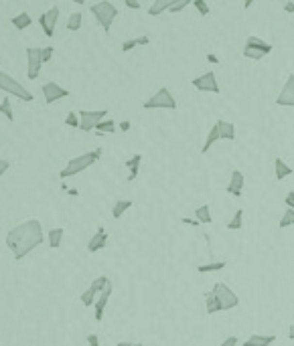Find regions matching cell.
Wrapping results in <instances>:
<instances>
[{
	"instance_id": "30bf717a",
	"label": "cell",
	"mask_w": 294,
	"mask_h": 346,
	"mask_svg": "<svg viewBox=\"0 0 294 346\" xmlns=\"http://www.w3.org/2000/svg\"><path fill=\"white\" fill-rule=\"evenodd\" d=\"M59 6H51L49 10H45V13L39 16V25L43 29V32L47 34V37H53L55 34V27H57V20H59Z\"/></svg>"
},
{
	"instance_id": "b9f144b4",
	"label": "cell",
	"mask_w": 294,
	"mask_h": 346,
	"mask_svg": "<svg viewBox=\"0 0 294 346\" xmlns=\"http://www.w3.org/2000/svg\"><path fill=\"white\" fill-rule=\"evenodd\" d=\"M237 342H240V338H237V336H228L219 346H237Z\"/></svg>"
},
{
	"instance_id": "8992f818",
	"label": "cell",
	"mask_w": 294,
	"mask_h": 346,
	"mask_svg": "<svg viewBox=\"0 0 294 346\" xmlns=\"http://www.w3.org/2000/svg\"><path fill=\"white\" fill-rule=\"evenodd\" d=\"M77 113H79V130L92 132V130H96V126H98L99 122L108 120L106 115H108L110 111H108V110H94V111L82 110V111H77Z\"/></svg>"
},
{
	"instance_id": "4fadbf2b",
	"label": "cell",
	"mask_w": 294,
	"mask_h": 346,
	"mask_svg": "<svg viewBox=\"0 0 294 346\" xmlns=\"http://www.w3.org/2000/svg\"><path fill=\"white\" fill-rule=\"evenodd\" d=\"M244 49H247V51H254V53H260V55H264V57H268L270 53H272V45L270 43H266L264 39H260V37H247L245 39V45H244Z\"/></svg>"
},
{
	"instance_id": "2e32d148",
	"label": "cell",
	"mask_w": 294,
	"mask_h": 346,
	"mask_svg": "<svg viewBox=\"0 0 294 346\" xmlns=\"http://www.w3.org/2000/svg\"><path fill=\"white\" fill-rule=\"evenodd\" d=\"M108 239H110V235H108V231L104 229V227H98V231H96V235L89 239V243H87V251L89 253H98V251H101L106 245H108Z\"/></svg>"
},
{
	"instance_id": "9a60e30c",
	"label": "cell",
	"mask_w": 294,
	"mask_h": 346,
	"mask_svg": "<svg viewBox=\"0 0 294 346\" xmlns=\"http://www.w3.org/2000/svg\"><path fill=\"white\" fill-rule=\"evenodd\" d=\"M244 187H245L244 172L242 170H233L231 172V178H229V184H228V194H231V197H242Z\"/></svg>"
},
{
	"instance_id": "277c9868",
	"label": "cell",
	"mask_w": 294,
	"mask_h": 346,
	"mask_svg": "<svg viewBox=\"0 0 294 346\" xmlns=\"http://www.w3.org/2000/svg\"><path fill=\"white\" fill-rule=\"evenodd\" d=\"M0 91H4V94H8V95H15L20 101H33L35 99V95H33L25 85L18 83L13 75H8L4 71L0 73Z\"/></svg>"
},
{
	"instance_id": "5bb4252c",
	"label": "cell",
	"mask_w": 294,
	"mask_h": 346,
	"mask_svg": "<svg viewBox=\"0 0 294 346\" xmlns=\"http://www.w3.org/2000/svg\"><path fill=\"white\" fill-rule=\"evenodd\" d=\"M112 290H114V287H112V283H110V285L106 287V290L98 296L96 304H94V318H96V322H101V320H104V312H106V306H108V302H110Z\"/></svg>"
},
{
	"instance_id": "5b68a950",
	"label": "cell",
	"mask_w": 294,
	"mask_h": 346,
	"mask_svg": "<svg viewBox=\"0 0 294 346\" xmlns=\"http://www.w3.org/2000/svg\"><path fill=\"white\" fill-rule=\"evenodd\" d=\"M144 110H177V99L173 97L171 89L161 87L152 97H148L142 103Z\"/></svg>"
},
{
	"instance_id": "7402d4cb",
	"label": "cell",
	"mask_w": 294,
	"mask_h": 346,
	"mask_svg": "<svg viewBox=\"0 0 294 346\" xmlns=\"http://www.w3.org/2000/svg\"><path fill=\"white\" fill-rule=\"evenodd\" d=\"M175 0H154V2L150 4L148 8V15L150 16H161L163 13H166V10H171Z\"/></svg>"
},
{
	"instance_id": "83f0119b",
	"label": "cell",
	"mask_w": 294,
	"mask_h": 346,
	"mask_svg": "<svg viewBox=\"0 0 294 346\" xmlns=\"http://www.w3.org/2000/svg\"><path fill=\"white\" fill-rule=\"evenodd\" d=\"M128 209H132V201H128V199L116 201L114 209H112V217H114V219H122V217H124V213H126Z\"/></svg>"
},
{
	"instance_id": "9c48e42d",
	"label": "cell",
	"mask_w": 294,
	"mask_h": 346,
	"mask_svg": "<svg viewBox=\"0 0 294 346\" xmlns=\"http://www.w3.org/2000/svg\"><path fill=\"white\" fill-rule=\"evenodd\" d=\"M27 77L31 81H35L41 73V67H43V55L39 47H27Z\"/></svg>"
},
{
	"instance_id": "d4e9b609",
	"label": "cell",
	"mask_w": 294,
	"mask_h": 346,
	"mask_svg": "<svg viewBox=\"0 0 294 346\" xmlns=\"http://www.w3.org/2000/svg\"><path fill=\"white\" fill-rule=\"evenodd\" d=\"M63 235H65V229H63V227H55V229H51V231H49V235H47V239H49V247H51V249H59V247H61V241H63Z\"/></svg>"
},
{
	"instance_id": "4dcf8cb0",
	"label": "cell",
	"mask_w": 294,
	"mask_h": 346,
	"mask_svg": "<svg viewBox=\"0 0 294 346\" xmlns=\"http://www.w3.org/2000/svg\"><path fill=\"white\" fill-rule=\"evenodd\" d=\"M242 227H244V211L237 209V211L233 213V217L228 221V229H229V231H237V229H242Z\"/></svg>"
},
{
	"instance_id": "f6af8a7d",
	"label": "cell",
	"mask_w": 294,
	"mask_h": 346,
	"mask_svg": "<svg viewBox=\"0 0 294 346\" xmlns=\"http://www.w3.org/2000/svg\"><path fill=\"white\" fill-rule=\"evenodd\" d=\"M180 221H183L185 225H191V227H199V225H201V223L197 221V219H189V217H183Z\"/></svg>"
},
{
	"instance_id": "6da1fadb",
	"label": "cell",
	"mask_w": 294,
	"mask_h": 346,
	"mask_svg": "<svg viewBox=\"0 0 294 346\" xmlns=\"http://www.w3.org/2000/svg\"><path fill=\"white\" fill-rule=\"evenodd\" d=\"M43 225L39 219H29V221L13 227L6 233V245L13 251L16 261L25 259L33 249H37L43 243Z\"/></svg>"
},
{
	"instance_id": "7a4b0ae2",
	"label": "cell",
	"mask_w": 294,
	"mask_h": 346,
	"mask_svg": "<svg viewBox=\"0 0 294 346\" xmlns=\"http://www.w3.org/2000/svg\"><path fill=\"white\" fill-rule=\"evenodd\" d=\"M99 156H101V148H96L94 152H85V154H79V156L71 158L69 162H67V166L59 172V176L61 178H71V176L79 174V172L87 170L89 166H94L99 160Z\"/></svg>"
},
{
	"instance_id": "f1b7e54d",
	"label": "cell",
	"mask_w": 294,
	"mask_h": 346,
	"mask_svg": "<svg viewBox=\"0 0 294 346\" xmlns=\"http://www.w3.org/2000/svg\"><path fill=\"white\" fill-rule=\"evenodd\" d=\"M82 25H83V15L82 13H71L69 18H67V31L77 32L79 29H82Z\"/></svg>"
},
{
	"instance_id": "ab89813d",
	"label": "cell",
	"mask_w": 294,
	"mask_h": 346,
	"mask_svg": "<svg viewBox=\"0 0 294 346\" xmlns=\"http://www.w3.org/2000/svg\"><path fill=\"white\" fill-rule=\"evenodd\" d=\"M53 47H43L41 49V55H43V63H47V61H51V57H53Z\"/></svg>"
},
{
	"instance_id": "74e56055",
	"label": "cell",
	"mask_w": 294,
	"mask_h": 346,
	"mask_svg": "<svg viewBox=\"0 0 294 346\" xmlns=\"http://www.w3.org/2000/svg\"><path fill=\"white\" fill-rule=\"evenodd\" d=\"M65 124L69 126V128H79V113L77 111H69L65 118Z\"/></svg>"
},
{
	"instance_id": "8fae6325",
	"label": "cell",
	"mask_w": 294,
	"mask_h": 346,
	"mask_svg": "<svg viewBox=\"0 0 294 346\" xmlns=\"http://www.w3.org/2000/svg\"><path fill=\"white\" fill-rule=\"evenodd\" d=\"M41 91H43V95H45V103H47V106H51V103L59 101L63 97H69V89L61 87L59 83H55V81H47L41 87Z\"/></svg>"
},
{
	"instance_id": "4316f807",
	"label": "cell",
	"mask_w": 294,
	"mask_h": 346,
	"mask_svg": "<svg viewBox=\"0 0 294 346\" xmlns=\"http://www.w3.org/2000/svg\"><path fill=\"white\" fill-rule=\"evenodd\" d=\"M195 219L201 223V225H211L213 223V217H211V209L209 204H201L195 209Z\"/></svg>"
},
{
	"instance_id": "d6a6232c",
	"label": "cell",
	"mask_w": 294,
	"mask_h": 346,
	"mask_svg": "<svg viewBox=\"0 0 294 346\" xmlns=\"http://www.w3.org/2000/svg\"><path fill=\"white\" fill-rule=\"evenodd\" d=\"M96 132H98V134H112V132H116V122H114V120L99 122V124L96 126Z\"/></svg>"
},
{
	"instance_id": "d590c367",
	"label": "cell",
	"mask_w": 294,
	"mask_h": 346,
	"mask_svg": "<svg viewBox=\"0 0 294 346\" xmlns=\"http://www.w3.org/2000/svg\"><path fill=\"white\" fill-rule=\"evenodd\" d=\"M193 6L199 10L201 16H209L211 15V8H209V4L205 2V0H193Z\"/></svg>"
},
{
	"instance_id": "ffe728a7",
	"label": "cell",
	"mask_w": 294,
	"mask_h": 346,
	"mask_svg": "<svg viewBox=\"0 0 294 346\" xmlns=\"http://www.w3.org/2000/svg\"><path fill=\"white\" fill-rule=\"evenodd\" d=\"M140 162H142V154H134L132 158H128L126 162V168L130 170V174H128V180L132 182V180H136L138 178V172H140Z\"/></svg>"
},
{
	"instance_id": "603a6c76",
	"label": "cell",
	"mask_w": 294,
	"mask_h": 346,
	"mask_svg": "<svg viewBox=\"0 0 294 346\" xmlns=\"http://www.w3.org/2000/svg\"><path fill=\"white\" fill-rule=\"evenodd\" d=\"M228 267V261L225 259H219V261H207L203 265H197V271L199 273H211V271H221Z\"/></svg>"
},
{
	"instance_id": "836d02e7",
	"label": "cell",
	"mask_w": 294,
	"mask_h": 346,
	"mask_svg": "<svg viewBox=\"0 0 294 346\" xmlns=\"http://www.w3.org/2000/svg\"><path fill=\"white\" fill-rule=\"evenodd\" d=\"M292 225H294V211L286 209L284 215H282V219H280L278 227H280V229H288V227H292Z\"/></svg>"
},
{
	"instance_id": "7c38bea8",
	"label": "cell",
	"mask_w": 294,
	"mask_h": 346,
	"mask_svg": "<svg viewBox=\"0 0 294 346\" xmlns=\"http://www.w3.org/2000/svg\"><path fill=\"white\" fill-rule=\"evenodd\" d=\"M276 106L280 108H294V73L288 75V79L282 85L280 94L276 97Z\"/></svg>"
},
{
	"instance_id": "f35d334b",
	"label": "cell",
	"mask_w": 294,
	"mask_h": 346,
	"mask_svg": "<svg viewBox=\"0 0 294 346\" xmlns=\"http://www.w3.org/2000/svg\"><path fill=\"white\" fill-rule=\"evenodd\" d=\"M136 47H138V41H136V39H128V41L122 43V51H124V53H128V51L136 49Z\"/></svg>"
},
{
	"instance_id": "8d00e7d4",
	"label": "cell",
	"mask_w": 294,
	"mask_h": 346,
	"mask_svg": "<svg viewBox=\"0 0 294 346\" xmlns=\"http://www.w3.org/2000/svg\"><path fill=\"white\" fill-rule=\"evenodd\" d=\"M189 4H191V0H175L168 13H173V15H175V13H183V10H185Z\"/></svg>"
},
{
	"instance_id": "f5cc1de1",
	"label": "cell",
	"mask_w": 294,
	"mask_h": 346,
	"mask_svg": "<svg viewBox=\"0 0 294 346\" xmlns=\"http://www.w3.org/2000/svg\"><path fill=\"white\" fill-rule=\"evenodd\" d=\"M67 192H69V197H79V190L77 189H67Z\"/></svg>"
},
{
	"instance_id": "db71d44e",
	"label": "cell",
	"mask_w": 294,
	"mask_h": 346,
	"mask_svg": "<svg viewBox=\"0 0 294 346\" xmlns=\"http://www.w3.org/2000/svg\"><path fill=\"white\" fill-rule=\"evenodd\" d=\"M288 338H290V340H294V324L288 328Z\"/></svg>"
},
{
	"instance_id": "52a82bcc",
	"label": "cell",
	"mask_w": 294,
	"mask_h": 346,
	"mask_svg": "<svg viewBox=\"0 0 294 346\" xmlns=\"http://www.w3.org/2000/svg\"><path fill=\"white\" fill-rule=\"evenodd\" d=\"M213 292H215V296H217L223 310H233V308L240 306V296H237L228 283H223V282L215 283L213 285Z\"/></svg>"
},
{
	"instance_id": "bcb514c9",
	"label": "cell",
	"mask_w": 294,
	"mask_h": 346,
	"mask_svg": "<svg viewBox=\"0 0 294 346\" xmlns=\"http://www.w3.org/2000/svg\"><path fill=\"white\" fill-rule=\"evenodd\" d=\"M118 128H120L122 132H128V130L132 128V124H130L128 120H124V122H120V124H118Z\"/></svg>"
},
{
	"instance_id": "f546056e",
	"label": "cell",
	"mask_w": 294,
	"mask_h": 346,
	"mask_svg": "<svg viewBox=\"0 0 294 346\" xmlns=\"http://www.w3.org/2000/svg\"><path fill=\"white\" fill-rule=\"evenodd\" d=\"M110 283H112V282L106 278V275H99V278H96L92 283H89V290H92V292H96V294L99 296V294L104 292V290H106V287H108Z\"/></svg>"
},
{
	"instance_id": "f907efd6",
	"label": "cell",
	"mask_w": 294,
	"mask_h": 346,
	"mask_svg": "<svg viewBox=\"0 0 294 346\" xmlns=\"http://www.w3.org/2000/svg\"><path fill=\"white\" fill-rule=\"evenodd\" d=\"M282 8H284V13H290V15H294V2H286V4L282 6Z\"/></svg>"
},
{
	"instance_id": "3957f363",
	"label": "cell",
	"mask_w": 294,
	"mask_h": 346,
	"mask_svg": "<svg viewBox=\"0 0 294 346\" xmlns=\"http://www.w3.org/2000/svg\"><path fill=\"white\" fill-rule=\"evenodd\" d=\"M89 13L96 16L98 25L101 29H104L106 32H110L112 25H114V20L118 16V8H116V4L108 2V0H101V2H96V4L89 6Z\"/></svg>"
},
{
	"instance_id": "7bdbcfd3",
	"label": "cell",
	"mask_w": 294,
	"mask_h": 346,
	"mask_svg": "<svg viewBox=\"0 0 294 346\" xmlns=\"http://www.w3.org/2000/svg\"><path fill=\"white\" fill-rule=\"evenodd\" d=\"M87 344L89 346H99V336H98V334H87Z\"/></svg>"
},
{
	"instance_id": "44dd1931",
	"label": "cell",
	"mask_w": 294,
	"mask_h": 346,
	"mask_svg": "<svg viewBox=\"0 0 294 346\" xmlns=\"http://www.w3.org/2000/svg\"><path fill=\"white\" fill-rule=\"evenodd\" d=\"M217 140H221V136H219V126H217V122H215V124L211 126L207 138H205V144H203V148H201V154H207L209 150H211V146L215 144Z\"/></svg>"
},
{
	"instance_id": "681fc988",
	"label": "cell",
	"mask_w": 294,
	"mask_h": 346,
	"mask_svg": "<svg viewBox=\"0 0 294 346\" xmlns=\"http://www.w3.org/2000/svg\"><path fill=\"white\" fill-rule=\"evenodd\" d=\"M118 346H144L142 342H130V340H122L118 342Z\"/></svg>"
},
{
	"instance_id": "e575fe53",
	"label": "cell",
	"mask_w": 294,
	"mask_h": 346,
	"mask_svg": "<svg viewBox=\"0 0 294 346\" xmlns=\"http://www.w3.org/2000/svg\"><path fill=\"white\" fill-rule=\"evenodd\" d=\"M96 299H98V294L92 292L89 287L82 294V304H83V306H94V304H96Z\"/></svg>"
},
{
	"instance_id": "7dc6e473",
	"label": "cell",
	"mask_w": 294,
	"mask_h": 346,
	"mask_svg": "<svg viewBox=\"0 0 294 346\" xmlns=\"http://www.w3.org/2000/svg\"><path fill=\"white\" fill-rule=\"evenodd\" d=\"M136 41H138V47H144V45H148V43H150V37L142 34V37H136Z\"/></svg>"
},
{
	"instance_id": "816d5d0a",
	"label": "cell",
	"mask_w": 294,
	"mask_h": 346,
	"mask_svg": "<svg viewBox=\"0 0 294 346\" xmlns=\"http://www.w3.org/2000/svg\"><path fill=\"white\" fill-rule=\"evenodd\" d=\"M207 61H211V63H219L217 55H213V53H209V55H207Z\"/></svg>"
},
{
	"instance_id": "60d3db41",
	"label": "cell",
	"mask_w": 294,
	"mask_h": 346,
	"mask_svg": "<svg viewBox=\"0 0 294 346\" xmlns=\"http://www.w3.org/2000/svg\"><path fill=\"white\" fill-rule=\"evenodd\" d=\"M284 204H286V209L294 211V190L286 192V197H284Z\"/></svg>"
},
{
	"instance_id": "11a10c76",
	"label": "cell",
	"mask_w": 294,
	"mask_h": 346,
	"mask_svg": "<svg viewBox=\"0 0 294 346\" xmlns=\"http://www.w3.org/2000/svg\"><path fill=\"white\" fill-rule=\"evenodd\" d=\"M0 67H2V63H0ZM0 73H2V71H0Z\"/></svg>"
},
{
	"instance_id": "c3c4849f",
	"label": "cell",
	"mask_w": 294,
	"mask_h": 346,
	"mask_svg": "<svg viewBox=\"0 0 294 346\" xmlns=\"http://www.w3.org/2000/svg\"><path fill=\"white\" fill-rule=\"evenodd\" d=\"M126 6H128V8H132V10H138L142 4H140V2H136V0H126Z\"/></svg>"
},
{
	"instance_id": "cb8c5ba5",
	"label": "cell",
	"mask_w": 294,
	"mask_h": 346,
	"mask_svg": "<svg viewBox=\"0 0 294 346\" xmlns=\"http://www.w3.org/2000/svg\"><path fill=\"white\" fill-rule=\"evenodd\" d=\"M290 174H292V168L282 158H276L274 160V176H276V180H284Z\"/></svg>"
},
{
	"instance_id": "1f68e13d",
	"label": "cell",
	"mask_w": 294,
	"mask_h": 346,
	"mask_svg": "<svg viewBox=\"0 0 294 346\" xmlns=\"http://www.w3.org/2000/svg\"><path fill=\"white\" fill-rule=\"evenodd\" d=\"M0 113H2L8 122H15L13 106H10V99H8V97H2V101H0Z\"/></svg>"
},
{
	"instance_id": "ac0fdd59",
	"label": "cell",
	"mask_w": 294,
	"mask_h": 346,
	"mask_svg": "<svg viewBox=\"0 0 294 346\" xmlns=\"http://www.w3.org/2000/svg\"><path fill=\"white\" fill-rule=\"evenodd\" d=\"M217 126H219V136L221 140H235V124L233 122H228V120H217Z\"/></svg>"
},
{
	"instance_id": "d6986e66",
	"label": "cell",
	"mask_w": 294,
	"mask_h": 346,
	"mask_svg": "<svg viewBox=\"0 0 294 346\" xmlns=\"http://www.w3.org/2000/svg\"><path fill=\"white\" fill-rule=\"evenodd\" d=\"M221 304H219V299H217V296H215V292H205V312H207V316H211V314H217V312H221Z\"/></svg>"
},
{
	"instance_id": "ee69618b",
	"label": "cell",
	"mask_w": 294,
	"mask_h": 346,
	"mask_svg": "<svg viewBox=\"0 0 294 346\" xmlns=\"http://www.w3.org/2000/svg\"><path fill=\"white\" fill-rule=\"evenodd\" d=\"M10 168V162H8V160H2V158H0V178H2L4 174H6V170Z\"/></svg>"
},
{
	"instance_id": "ba28073f",
	"label": "cell",
	"mask_w": 294,
	"mask_h": 346,
	"mask_svg": "<svg viewBox=\"0 0 294 346\" xmlns=\"http://www.w3.org/2000/svg\"><path fill=\"white\" fill-rule=\"evenodd\" d=\"M191 85L197 91H205V94H221L215 71H205V73L197 75L195 79H191Z\"/></svg>"
},
{
	"instance_id": "e0dca14e",
	"label": "cell",
	"mask_w": 294,
	"mask_h": 346,
	"mask_svg": "<svg viewBox=\"0 0 294 346\" xmlns=\"http://www.w3.org/2000/svg\"><path fill=\"white\" fill-rule=\"evenodd\" d=\"M276 340V334H252L242 346H272Z\"/></svg>"
},
{
	"instance_id": "484cf974",
	"label": "cell",
	"mask_w": 294,
	"mask_h": 346,
	"mask_svg": "<svg viewBox=\"0 0 294 346\" xmlns=\"http://www.w3.org/2000/svg\"><path fill=\"white\" fill-rule=\"evenodd\" d=\"M10 22H13V27H16L18 31H25L33 25V16L29 13H18L16 16L10 18Z\"/></svg>"
}]
</instances>
